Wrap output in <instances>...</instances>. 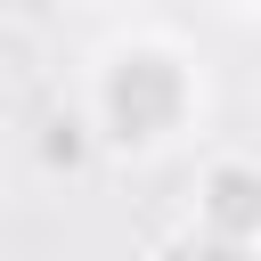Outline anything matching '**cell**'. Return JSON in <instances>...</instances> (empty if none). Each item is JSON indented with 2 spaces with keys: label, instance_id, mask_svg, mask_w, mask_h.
<instances>
[{
  "label": "cell",
  "instance_id": "cell-1",
  "mask_svg": "<svg viewBox=\"0 0 261 261\" xmlns=\"http://www.w3.org/2000/svg\"><path fill=\"white\" fill-rule=\"evenodd\" d=\"M106 106H114V130H122V139H147V130H163V122L179 114V73H171L163 57H130V65L114 73Z\"/></svg>",
  "mask_w": 261,
  "mask_h": 261
},
{
  "label": "cell",
  "instance_id": "cell-2",
  "mask_svg": "<svg viewBox=\"0 0 261 261\" xmlns=\"http://www.w3.org/2000/svg\"><path fill=\"white\" fill-rule=\"evenodd\" d=\"M204 212H212L228 237H245V228L261 220V188H253L245 171H212V196H204Z\"/></svg>",
  "mask_w": 261,
  "mask_h": 261
}]
</instances>
